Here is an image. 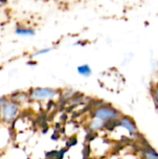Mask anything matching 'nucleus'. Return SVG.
<instances>
[{"label": "nucleus", "mask_w": 158, "mask_h": 159, "mask_svg": "<svg viewBox=\"0 0 158 159\" xmlns=\"http://www.w3.org/2000/svg\"><path fill=\"white\" fill-rule=\"evenodd\" d=\"M58 94V90L49 88H35L29 91V98L34 101H44L53 99Z\"/></svg>", "instance_id": "7ed1b4c3"}, {"label": "nucleus", "mask_w": 158, "mask_h": 159, "mask_svg": "<svg viewBox=\"0 0 158 159\" xmlns=\"http://www.w3.org/2000/svg\"><path fill=\"white\" fill-rule=\"evenodd\" d=\"M104 127V121L101 120V119H97V118H92L91 122L89 123V129L92 131H96V130H100L102 129H103Z\"/></svg>", "instance_id": "6e6552de"}, {"label": "nucleus", "mask_w": 158, "mask_h": 159, "mask_svg": "<svg viewBox=\"0 0 158 159\" xmlns=\"http://www.w3.org/2000/svg\"><path fill=\"white\" fill-rule=\"evenodd\" d=\"M118 127H122V128H125L131 135L137 133V127H136V124L134 123V121L127 116H122L119 117L118 119Z\"/></svg>", "instance_id": "20e7f679"}, {"label": "nucleus", "mask_w": 158, "mask_h": 159, "mask_svg": "<svg viewBox=\"0 0 158 159\" xmlns=\"http://www.w3.org/2000/svg\"><path fill=\"white\" fill-rule=\"evenodd\" d=\"M142 154L144 159H158V153L153 149L148 143L142 147Z\"/></svg>", "instance_id": "39448f33"}, {"label": "nucleus", "mask_w": 158, "mask_h": 159, "mask_svg": "<svg viewBox=\"0 0 158 159\" xmlns=\"http://www.w3.org/2000/svg\"><path fill=\"white\" fill-rule=\"evenodd\" d=\"M51 50L50 48H42V49H39L37 51H35L34 53H33V57H35V56H39V55H43V54H46V53H48L49 51Z\"/></svg>", "instance_id": "9d476101"}, {"label": "nucleus", "mask_w": 158, "mask_h": 159, "mask_svg": "<svg viewBox=\"0 0 158 159\" xmlns=\"http://www.w3.org/2000/svg\"><path fill=\"white\" fill-rule=\"evenodd\" d=\"M92 116L93 118L107 121L112 119H118L120 117V112L111 105L104 104L95 108L92 112Z\"/></svg>", "instance_id": "f257e3e1"}, {"label": "nucleus", "mask_w": 158, "mask_h": 159, "mask_svg": "<svg viewBox=\"0 0 158 159\" xmlns=\"http://www.w3.org/2000/svg\"><path fill=\"white\" fill-rule=\"evenodd\" d=\"M15 33L18 35H34L35 34V31L33 28L30 27H25V26H21L19 25L16 27L15 29Z\"/></svg>", "instance_id": "0eeeda50"}, {"label": "nucleus", "mask_w": 158, "mask_h": 159, "mask_svg": "<svg viewBox=\"0 0 158 159\" xmlns=\"http://www.w3.org/2000/svg\"><path fill=\"white\" fill-rule=\"evenodd\" d=\"M18 114H19V103L11 100H7L0 109V116L2 119L6 122L14 121Z\"/></svg>", "instance_id": "f03ea898"}, {"label": "nucleus", "mask_w": 158, "mask_h": 159, "mask_svg": "<svg viewBox=\"0 0 158 159\" xmlns=\"http://www.w3.org/2000/svg\"><path fill=\"white\" fill-rule=\"evenodd\" d=\"M76 143H77V139H76L75 137H72V138H70V139L67 141V143H66V146L69 148V147H72V146L75 145Z\"/></svg>", "instance_id": "f8f14e48"}, {"label": "nucleus", "mask_w": 158, "mask_h": 159, "mask_svg": "<svg viewBox=\"0 0 158 159\" xmlns=\"http://www.w3.org/2000/svg\"><path fill=\"white\" fill-rule=\"evenodd\" d=\"M7 98L6 97H0V109L2 108V106L6 103V102H7Z\"/></svg>", "instance_id": "ddd939ff"}, {"label": "nucleus", "mask_w": 158, "mask_h": 159, "mask_svg": "<svg viewBox=\"0 0 158 159\" xmlns=\"http://www.w3.org/2000/svg\"><path fill=\"white\" fill-rule=\"evenodd\" d=\"M153 99L156 105L158 107V85H156V88L153 89Z\"/></svg>", "instance_id": "9b49d317"}, {"label": "nucleus", "mask_w": 158, "mask_h": 159, "mask_svg": "<svg viewBox=\"0 0 158 159\" xmlns=\"http://www.w3.org/2000/svg\"><path fill=\"white\" fill-rule=\"evenodd\" d=\"M77 72L83 75V76H89L92 74L91 68L89 67L88 64H83V65H79L77 67Z\"/></svg>", "instance_id": "1a4fd4ad"}, {"label": "nucleus", "mask_w": 158, "mask_h": 159, "mask_svg": "<svg viewBox=\"0 0 158 159\" xmlns=\"http://www.w3.org/2000/svg\"><path fill=\"white\" fill-rule=\"evenodd\" d=\"M28 99H30L29 98V94H27L25 92H22V91H20V92L17 91V92H14V93L11 94V97H10L9 100H11V101H13V102H15L20 104V102H25Z\"/></svg>", "instance_id": "423d86ee"}]
</instances>
